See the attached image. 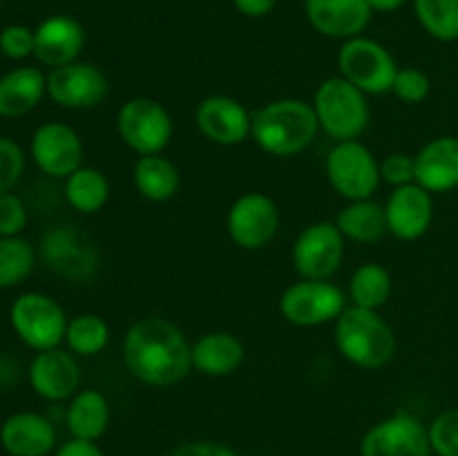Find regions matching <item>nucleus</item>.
Masks as SVG:
<instances>
[{
    "instance_id": "nucleus-1",
    "label": "nucleus",
    "mask_w": 458,
    "mask_h": 456,
    "mask_svg": "<svg viewBox=\"0 0 458 456\" xmlns=\"http://www.w3.org/2000/svg\"><path fill=\"white\" fill-rule=\"evenodd\" d=\"M192 344L177 325L148 316L125 331L123 365L148 387H173L192 371Z\"/></svg>"
},
{
    "instance_id": "nucleus-2",
    "label": "nucleus",
    "mask_w": 458,
    "mask_h": 456,
    "mask_svg": "<svg viewBox=\"0 0 458 456\" xmlns=\"http://www.w3.org/2000/svg\"><path fill=\"white\" fill-rule=\"evenodd\" d=\"M320 132L316 110L302 98H277L253 112L250 139L271 156H295Z\"/></svg>"
},
{
    "instance_id": "nucleus-3",
    "label": "nucleus",
    "mask_w": 458,
    "mask_h": 456,
    "mask_svg": "<svg viewBox=\"0 0 458 456\" xmlns=\"http://www.w3.org/2000/svg\"><path fill=\"white\" fill-rule=\"evenodd\" d=\"M334 342L344 360L360 369H380L396 356V335L378 311L347 307L334 326Z\"/></svg>"
},
{
    "instance_id": "nucleus-4",
    "label": "nucleus",
    "mask_w": 458,
    "mask_h": 456,
    "mask_svg": "<svg viewBox=\"0 0 458 456\" xmlns=\"http://www.w3.org/2000/svg\"><path fill=\"white\" fill-rule=\"evenodd\" d=\"M311 106L320 130L335 143L360 139L371 119L367 94L343 76L322 80L313 94Z\"/></svg>"
},
{
    "instance_id": "nucleus-5",
    "label": "nucleus",
    "mask_w": 458,
    "mask_h": 456,
    "mask_svg": "<svg viewBox=\"0 0 458 456\" xmlns=\"http://www.w3.org/2000/svg\"><path fill=\"white\" fill-rule=\"evenodd\" d=\"M65 308L47 293L27 291L9 307V325L16 338L31 351H47L65 342L67 331Z\"/></svg>"
},
{
    "instance_id": "nucleus-6",
    "label": "nucleus",
    "mask_w": 458,
    "mask_h": 456,
    "mask_svg": "<svg viewBox=\"0 0 458 456\" xmlns=\"http://www.w3.org/2000/svg\"><path fill=\"white\" fill-rule=\"evenodd\" d=\"M38 255L49 271L76 284H88L101 268V253L92 237L67 224L45 231Z\"/></svg>"
},
{
    "instance_id": "nucleus-7",
    "label": "nucleus",
    "mask_w": 458,
    "mask_h": 456,
    "mask_svg": "<svg viewBox=\"0 0 458 456\" xmlns=\"http://www.w3.org/2000/svg\"><path fill=\"white\" fill-rule=\"evenodd\" d=\"M338 70L344 80L356 85L367 97L389 94L396 79V58L383 43L367 36L343 40L338 52Z\"/></svg>"
},
{
    "instance_id": "nucleus-8",
    "label": "nucleus",
    "mask_w": 458,
    "mask_h": 456,
    "mask_svg": "<svg viewBox=\"0 0 458 456\" xmlns=\"http://www.w3.org/2000/svg\"><path fill=\"white\" fill-rule=\"evenodd\" d=\"M116 132L139 156L164 155L173 139L174 123L164 103L150 97H134L116 112Z\"/></svg>"
},
{
    "instance_id": "nucleus-9",
    "label": "nucleus",
    "mask_w": 458,
    "mask_h": 456,
    "mask_svg": "<svg viewBox=\"0 0 458 456\" xmlns=\"http://www.w3.org/2000/svg\"><path fill=\"white\" fill-rule=\"evenodd\" d=\"M331 188L347 201L369 199L380 186V161L362 141H338L325 161Z\"/></svg>"
},
{
    "instance_id": "nucleus-10",
    "label": "nucleus",
    "mask_w": 458,
    "mask_h": 456,
    "mask_svg": "<svg viewBox=\"0 0 458 456\" xmlns=\"http://www.w3.org/2000/svg\"><path fill=\"white\" fill-rule=\"evenodd\" d=\"M280 313L289 325L320 326L335 322L347 308V293L331 280H302L280 295Z\"/></svg>"
},
{
    "instance_id": "nucleus-11",
    "label": "nucleus",
    "mask_w": 458,
    "mask_h": 456,
    "mask_svg": "<svg viewBox=\"0 0 458 456\" xmlns=\"http://www.w3.org/2000/svg\"><path fill=\"white\" fill-rule=\"evenodd\" d=\"M344 241L335 222L309 224L291 250L295 273L302 280H331L343 266Z\"/></svg>"
},
{
    "instance_id": "nucleus-12",
    "label": "nucleus",
    "mask_w": 458,
    "mask_h": 456,
    "mask_svg": "<svg viewBox=\"0 0 458 456\" xmlns=\"http://www.w3.org/2000/svg\"><path fill=\"white\" fill-rule=\"evenodd\" d=\"M429 429L419 416L396 411L365 432L360 456H432Z\"/></svg>"
},
{
    "instance_id": "nucleus-13",
    "label": "nucleus",
    "mask_w": 458,
    "mask_h": 456,
    "mask_svg": "<svg viewBox=\"0 0 458 456\" xmlns=\"http://www.w3.org/2000/svg\"><path fill=\"white\" fill-rule=\"evenodd\" d=\"M83 139L72 125L63 121H47L34 130L30 141V156L36 168L52 179L65 182L83 165Z\"/></svg>"
},
{
    "instance_id": "nucleus-14",
    "label": "nucleus",
    "mask_w": 458,
    "mask_h": 456,
    "mask_svg": "<svg viewBox=\"0 0 458 456\" xmlns=\"http://www.w3.org/2000/svg\"><path fill=\"white\" fill-rule=\"evenodd\" d=\"M280 228V208L264 192H244L226 215L228 237L244 250H259L271 244Z\"/></svg>"
},
{
    "instance_id": "nucleus-15",
    "label": "nucleus",
    "mask_w": 458,
    "mask_h": 456,
    "mask_svg": "<svg viewBox=\"0 0 458 456\" xmlns=\"http://www.w3.org/2000/svg\"><path fill=\"white\" fill-rule=\"evenodd\" d=\"M110 92L106 72L94 63L74 61L47 72V98L65 110H89L101 106Z\"/></svg>"
},
{
    "instance_id": "nucleus-16",
    "label": "nucleus",
    "mask_w": 458,
    "mask_h": 456,
    "mask_svg": "<svg viewBox=\"0 0 458 456\" xmlns=\"http://www.w3.org/2000/svg\"><path fill=\"white\" fill-rule=\"evenodd\" d=\"M27 383L31 392L47 402H65L79 392L81 367L70 349L38 351L27 367Z\"/></svg>"
},
{
    "instance_id": "nucleus-17",
    "label": "nucleus",
    "mask_w": 458,
    "mask_h": 456,
    "mask_svg": "<svg viewBox=\"0 0 458 456\" xmlns=\"http://www.w3.org/2000/svg\"><path fill=\"white\" fill-rule=\"evenodd\" d=\"M195 123L201 137L217 146H240L250 139L253 128V112L244 107L237 98L226 94L206 97L195 110Z\"/></svg>"
},
{
    "instance_id": "nucleus-18",
    "label": "nucleus",
    "mask_w": 458,
    "mask_h": 456,
    "mask_svg": "<svg viewBox=\"0 0 458 456\" xmlns=\"http://www.w3.org/2000/svg\"><path fill=\"white\" fill-rule=\"evenodd\" d=\"M34 36V58L49 70L79 61L88 40L83 25L67 13H54L40 21Z\"/></svg>"
},
{
    "instance_id": "nucleus-19",
    "label": "nucleus",
    "mask_w": 458,
    "mask_h": 456,
    "mask_svg": "<svg viewBox=\"0 0 458 456\" xmlns=\"http://www.w3.org/2000/svg\"><path fill=\"white\" fill-rule=\"evenodd\" d=\"M387 231L401 241H416L429 231L434 219L432 192L419 183L394 188L385 204Z\"/></svg>"
},
{
    "instance_id": "nucleus-20",
    "label": "nucleus",
    "mask_w": 458,
    "mask_h": 456,
    "mask_svg": "<svg viewBox=\"0 0 458 456\" xmlns=\"http://www.w3.org/2000/svg\"><path fill=\"white\" fill-rule=\"evenodd\" d=\"M0 447L7 456H49L56 452V427L40 411H16L0 425Z\"/></svg>"
},
{
    "instance_id": "nucleus-21",
    "label": "nucleus",
    "mask_w": 458,
    "mask_h": 456,
    "mask_svg": "<svg viewBox=\"0 0 458 456\" xmlns=\"http://www.w3.org/2000/svg\"><path fill=\"white\" fill-rule=\"evenodd\" d=\"M304 13L318 34L335 40L362 36L374 16L367 0H304Z\"/></svg>"
},
{
    "instance_id": "nucleus-22",
    "label": "nucleus",
    "mask_w": 458,
    "mask_h": 456,
    "mask_svg": "<svg viewBox=\"0 0 458 456\" xmlns=\"http://www.w3.org/2000/svg\"><path fill=\"white\" fill-rule=\"evenodd\" d=\"M416 183L432 195L458 188V137H437L414 155Z\"/></svg>"
},
{
    "instance_id": "nucleus-23",
    "label": "nucleus",
    "mask_w": 458,
    "mask_h": 456,
    "mask_svg": "<svg viewBox=\"0 0 458 456\" xmlns=\"http://www.w3.org/2000/svg\"><path fill=\"white\" fill-rule=\"evenodd\" d=\"M47 97V74L40 67L21 65L0 76V119H22Z\"/></svg>"
},
{
    "instance_id": "nucleus-24",
    "label": "nucleus",
    "mask_w": 458,
    "mask_h": 456,
    "mask_svg": "<svg viewBox=\"0 0 458 456\" xmlns=\"http://www.w3.org/2000/svg\"><path fill=\"white\" fill-rule=\"evenodd\" d=\"M192 369L208 378L231 376L244 365L246 347L231 331H208L192 342Z\"/></svg>"
},
{
    "instance_id": "nucleus-25",
    "label": "nucleus",
    "mask_w": 458,
    "mask_h": 456,
    "mask_svg": "<svg viewBox=\"0 0 458 456\" xmlns=\"http://www.w3.org/2000/svg\"><path fill=\"white\" fill-rule=\"evenodd\" d=\"M65 425L72 438L97 443L110 425V402L98 389H79L65 407Z\"/></svg>"
},
{
    "instance_id": "nucleus-26",
    "label": "nucleus",
    "mask_w": 458,
    "mask_h": 456,
    "mask_svg": "<svg viewBox=\"0 0 458 456\" xmlns=\"http://www.w3.org/2000/svg\"><path fill=\"white\" fill-rule=\"evenodd\" d=\"M132 183L139 195L155 204L170 201L179 192L182 174L179 168L164 155H146L134 161Z\"/></svg>"
},
{
    "instance_id": "nucleus-27",
    "label": "nucleus",
    "mask_w": 458,
    "mask_h": 456,
    "mask_svg": "<svg viewBox=\"0 0 458 456\" xmlns=\"http://www.w3.org/2000/svg\"><path fill=\"white\" fill-rule=\"evenodd\" d=\"M335 226L343 232L344 240L358 241V244H374L389 232L385 206H380L371 197L349 201L335 217Z\"/></svg>"
},
{
    "instance_id": "nucleus-28",
    "label": "nucleus",
    "mask_w": 458,
    "mask_h": 456,
    "mask_svg": "<svg viewBox=\"0 0 458 456\" xmlns=\"http://www.w3.org/2000/svg\"><path fill=\"white\" fill-rule=\"evenodd\" d=\"M65 199L76 213L97 215L110 199V182L94 165H81L65 179Z\"/></svg>"
},
{
    "instance_id": "nucleus-29",
    "label": "nucleus",
    "mask_w": 458,
    "mask_h": 456,
    "mask_svg": "<svg viewBox=\"0 0 458 456\" xmlns=\"http://www.w3.org/2000/svg\"><path fill=\"white\" fill-rule=\"evenodd\" d=\"M394 280L392 273L383 266V264L367 262L353 271L352 280H349V300L353 307L371 308L378 311L387 304L392 298Z\"/></svg>"
},
{
    "instance_id": "nucleus-30",
    "label": "nucleus",
    "mask_w": 458,
    "mask_h": 456,
    "mask_svg": "<svg viewBox=\"0 0 458 456\" xmlns=\"http://www.w3.org/2000/svg\"><path fill=\"white\" fill-rule=\"evenodd\" d=\"M107 342H110V326L97 313H79L67 322L65 344L74 356H98Z\"/></svg>"
},
{
    "instance_id": "nucleus-31",
    "label": "nucleus",
    "mask_w": 458,
    "mask_h": 456,
    "mask_svg": "<svg viewBox=\"0 0 458 456\" xmlns=\"http://www.w3.org/2000/svg\"><path fill=\"white\" fill-rule=\"evenodd\" d=\"M36 249L25 237H0V291L13 289L31 275L36 266Z\"/></svg>"
},
{
    "instance_id": "nucleus-32",
    "label": "nucleus",
    "mask_w": 458,
    "mask_h": 456,
    "mask_svg": "<svg viewBox=\"0 0 458 456\" xmlns=\"http://www.w3.org/2000/svg\"><path fill=\"white\" fill-rule=\"evenodd\" d=\"M419 25L441 43L458 40V0H411Z\"/></svg>"
},
{
    "instance_id": "nucleus-33",
    "label": "nucleus",
    "mask_w": 458,
    "mask_h": 456,
    "mask_svg": "<svg viewBox=\"0 0 458 456\" xmlns=\"http://www.w3.org/2000/svg\"><path fill=\"white\" fill-rule=\"evenodd\" d=\"M432 92V80L419 67H398L392 94L407 106H419Z\"/></svg>"
},
{
    "instance_id": "nucleus-34",
    "label": "nucleus",
    "mask_w": 458,
    "mask_h": 456,
    "mask_svg": "<svg viewBox=\"0 0 458 456\" xmlns=\"http://www.w3.org/2000/svg\"><path fill=\"white\" fill-rule=\"evenodd\" d=\"M428 429L434 454L458 456V407L441 411V414L428 425Z\"/></svg>"
},
{
    "instance_id": "nucleus-35",
    "label": "nucleus",
    "mask_w": 458,
    "mask_h": 456,
    "mask_svg": "<svg viewBox=\"0 0 458 456\" xmlns=\"http://www.w3.org/2000/svg\"><path fill=\"white\" fill-rule=\"evenodd\" d=\"M27 156L21 143L9 137H0V195L12 192L13 186L25 174Z\"/></svg>"
},
{
    "instance_id": "nucleus-36",
    "label": "nucleus",
    "mask_w": 458,
    "mask_h": 456,
    "mask_svg": "<svg viewBox=\"0 0 458 456\" xmlns=\"http://www.w3.org/2000/svg\"><path fill=\"white\" fill-rule=\"evenodd\" d=\"M34 30L27 25L13 22L0 31V54L9 61H25V58L34 56Z\"/></svg>"
},
{
    "instance_id": "nucleus-37",
    "label": "nucleus",
    "mask_w": 458,
    "mask_h": 456,
    "mask_svg": "<svg viewBox=\"0 0 458 456\" xmlns=\"http://www.w3.org/2000/svg\"><path fill=\"white\" fill-rule=\"evenodd\" d=\"M30 222V213L16 192H3L0 195V237H21Z\"/></svg>"
},
{
    "instance_id": "nucleus-38",
    "label": "nucleus",
    "mask_w": 458,
    "mask_h": 456,
    "mask_svg": "<svg viewBox=\"0 0 458 456\" xmlns=\"http://www.w3.org/2000/svg\"><path fill=\"white\" fill-rule=\"evenodd\" d=\"M380 179L385 183H389L392 188L416 183L414 156L405 155V152H392V155H387L380 161Z\"/></svg>"
},
{
    "instance_id": "nucleus-39",
    "label": "nucleus",
    "mask_w": 458,
    "mask_h": 456,
    "mask_svg": "<svg viewBox=\"0 0 458 456\" xmlns=\"http://www.w3.org/2000/svg\"><path fill=\"white\" fill-rule=\"evenodd\" d=\"M170 456H240L233 447L217 441H188L170 452Z\"/></svg>"
},
{
    "instance_id": "nucleus-40",
    "label": "nucleus",
    "mask_w": 458,
    "mask_h": 456,
    "mask_svg": "<svg viewBox=\"0 0 458 456\" xmlns=\"http://www.w3.org/2000/svg\"><path fill=\"white\" fill-rule=\"evenodd\" d=\"M54 456H107L94 441H81V438H70L63 445L56 447Z\"/></svg>"
},
{
    "instance_id": "nucleus-41",
    "label": "nucleus",
    "mask_w": 458,
    "mask_h": 456,
    "mask_svg": "<svg viewBox=\"0 0 458 456\" xmlns=\"http://www.w3.org/2000/svg\"><path fill=\"white\" fill-rule=\"evenodd\" d=\"M237 12L246 18H264L276 9L277 0H233Z\"/></svg>"
},
{
    "instance_id": "nucleus-42",
    "label": "nucleus",
    "mask_w": 458,
    "mask_h": 456,
    "mask_svg": "<svg viewBox=\"0 0 458 456\" xmlns=\"http://www.w3.org/2000/svg\"><path fill=\"white\" fill-rule=\"evenodd\" d=\"M21 378V365L7 353H0V389H9Z\"/></svg>"
},
{
    "instance_id": "nucleus-43",
    "label": "nucleus",
    "mask_w": 458,
    "mask_h": 456,
    "mask_svg": "<svg viewBox=\"0 0 458 456\" xmlns=\"http://www.w3.org/2000/svg\"><path fill=\"white\" fill-rule=\"evenodd\" d=\"M410 0H367V4L371 7L374 13H392L403 9Z\"/></svg>"
}]
</instances>
